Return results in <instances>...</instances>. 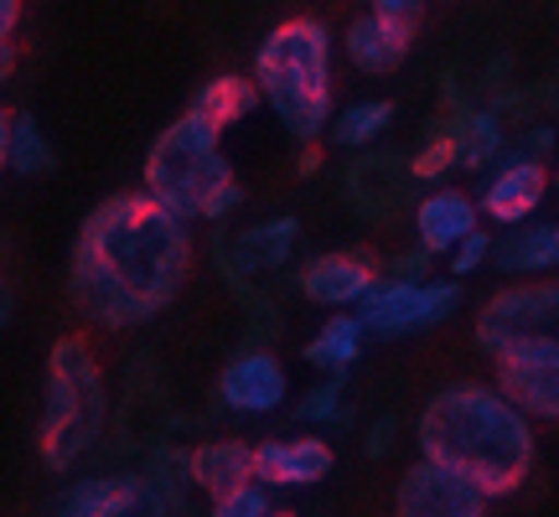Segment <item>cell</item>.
<instances>
[{"mask_svg":"<svg viewBox=\"0 0 559 517\" xmlns=\"http://www.w3.org/2000/svg\"><path fill=\"white\" fill-rule=\"evenodd\" d=\"M451 135H456V166H466V171H481L487 160L502 151V120L498 109H466V115H456V124H451Z\"/></svg>","mask_w":559,"mask_h":517,"instance_id":"22","label":"cell"},{"mask_svg":"<svg viewBox=\"0 0 559 517\" xmlns=\"http://www.w3.org/2000/svg\"><path fill=\"white\" fill-rule=\"evenodd\" d=\"M362 358V326L358 316H332L317 337L306 341V362H317L326 373H347Z\"/></svg>","mask_w":559,"mask_h":517,"instance_id":"23","label":"cell"},{"mask_svg":"<svg viewBox=\"0 0 559 517\" xmlns=\"http://www.w3.org/2000/svg\"><path fill=\"white\" fill-rule=\"evenodd\" d=\"M534 151H539V160L555 151V130H549V124H539V130H534Z\"/></svg>","mask_w":559,"mask_h":517,"instance_id":"37","label":"cell"},{"mask_svg":"<svg viewBox=\"0 0 559 517\" xmlns=\"http://www.w3.org/2000/svg\"><path fill=\"white\" fill-rule=\"evenodd\" d=\"M445 269H451V279H472L492 258V239H487V228H472V233H461L451 249H445Z\"/></svg>","mask_w":559,"mask_h":517,"instance_id":"27","label":"cell"},{"mask_svg":"<svg viewBox=\"0 0 559 517\" xmlns=\"http://www.w3.org/2000/svg\"><path fill=\"white\" fill-rule=\"evenodd\" d=\"M254 104H260V88H254V79H239V73H218V79H207L198 88V115H207V120L218 124H234L243 120V115H254Z\"/></svg>","mask_w":559,"mask_h":517,"instance_id":"21","label":"cell"},{"mask_svg":"<svg viewBox=\"0 0 559 517\" xmlns=\"http://www.w3.org/2000/svg\"><path fill=\"white\" fill-rule=\"evenodd\" d=\"M409 166H400L394 156H368L362 166L347 171V202L358 207L362 218H394L409 202Z\"/></svg>","mask_w":559,"mask_h":517,"instance_id":"14","label":"cell"},{"mask_svg":"<svg viewBox=\"0 0 559 517\" xmlns=\"http://www.w3.org/2000/svg\"><path fill=\"white\" fill-rule=\"evenodd\" d=\"M394 269H400V275H394V279H425V269H430V249H419V254L400 258Z\"/></svg>","mask_w":559,"mask_h":517,"instance_id":"32","label":"cell"},{"mask_svg":"<svg viewBox=\"0 0 559 517\" xmlns=\"http://www.w3.org/2000/svg\"><path fill=\"white\" fill-rule=\"evenodd\" d=\"M218 124L187 109L156 135L151 156H145V197H156L171 218L181 223H223L243 202L239 177L228 156L218 151Z\"/></svg>","mask_w":559,"mask_h":517,"instance_id":"3","label":"cell"},{"mask_svg":"<svg viewBox=\"0 0 559 517\" xmlns=\"http://www.w3.org/2000/svg\"><path fill=\"white\" fill-rule=\"evenodd\" d=\"M373 285V269L358 254H317L300 269V296L317 305H358V296Z\"/></svg>","mask_w":559,"mask_h":517,"instance_id":"15","label":"cell"},{"mask_svg":"<svg viewBox=\"0 0 559 517\" xmlns=\"http://www.w3.org/2000/svg\"><path fill=\"white\" fill-rule=\"evenodd\" d=\"M559 326V290L544 279V285H508L487 300L481 311L477 337L492 358H508V352H528V347H549Z\"/></svg>","mask_w":559,"mask_h":517,"instance_id":"7","label":"cell"},{"mask_svg":"<svg viewBox=\"0 0 559 517\" xmlns=\"http://www.w3.org/2000/svg\"><path fill=\"white\" fill-rule=\"evenodd\" d=\"M218 394L239 414H275L285 404V368H280L275 352H243L223 368Z\"/></svg>","mask_w":559,"mask_h":517,"instance_id":"11","label":"cell"},{"mask_svg":"<svg viewBox=\"0 0 559 517\" xmlns=\"http://www.w3.org/2000/svg\"><path fill=\"white\" fill-rule=\"evenodd\" d=\"M16 73V47H11V37H0V83Z\"/></svg>","mask_w":559,"mask_h":517,"instance_id":"35","label":"cell"},{"mask_svg":"<svg viewBox=\"0 0 559 517\" xmlns=\"http://www.w3.org/2000/svg\"><path fill=\"white\" fill-rule=\"evenodd\" d=\"M21 21V0H0V37H11Z\"/></svg>","mask_w":559,"mask_h":517,"instance_id":"34","label":"cell"},{"mask_svg":"<svg viewBox=\"0 0 559 517\" xmlns=\"http://www.w3.org/2000/svg\"><path fill=\"white\" fill-rule=\"evenodd\" d=\"M492 368H498V394L508 398V404H519L528 419L559 414V341L492 358Z\"/></svg>","mask_w":559,"mask_h":517,"instance_id":"8","label":"cell"},{"mask_svg":"<svg viewBox=\"0 0 559 517\" xmlns=\"http://www.w3.org/2000/svg\"><path fill=\"white\" fill-rule=\"evenodd\" d=\"M373 11H383V16L419 21V11H425V0H373Z\"/></svg>","mask_w":559,"mask_h":517,"instance_id":"31","label":"cell"},{"mask_svg":"<svg viewBox=\"0 0 559 517\" xmlns=\"http://www.w3.org/2000/svg\"><path fill=\"white\" fill-rule=\"evenodd\" d=\"M358 326L373 337H415L456 316L461 279H373L358 296Z\"/></svg>","mask_w":559,"mask_h":517,"instance_id":"6","label":"cell"},{"mask_svg":"<svg viewBox=\"0 0 559 517\" xmlns=\"http://www.w3.org/2000/svg\"><path fill=\"white\" fill-rule=\"evenodd\" d=\"M389 445H394V419H379L373 435H368V460H383L389 456Z\"/></svg>","mask_w":559,"mask_h":517,"instance_id":"30","label":"cell"},{"mask_svg":"<svg viewBox=\"0 0 559 517\" xmlns=\"http://www.w3.org/2000/svg\"><path fill=\"white\" fill-rule=\"evenodd\" d=\"M68 517H124L145 507V481L140 477H88L58 502Z\"/></svg>","mask_w":559,"mask_h":517,"instance_id":"19","label":"cell"},{"mask_svg":"<svg viewBox=\"0 0 559 517\" xmlns=\"http://www.w3.org/2000/svg\"><path fill=\"white\" fill-rule=\"evenodd\" d=\"M181 466H187V481L202 486L207 497H223V492H234L239 481L254 477V456H249L243 440H207V445H198Z\"/></svg>","mask_w":559,"mask_h":517,"instance_id":"17","label":"cell"},{"mask_svg":"<svg viewBox=\"0 0 559 517\" xmlns=\"http://www.w3.org/2000/svg\"><path fill=\"white\" fill-rule=\"evenodd\" d=\"M492 254H498V264L508 269V275H539V269H555V258H559L555 223H539V228H519V223H513V233H508Z\"/></svg>","mask_w":559,"mask_h":517,"instance_id":"20","label":"cell"},{"mask_svg":"<svg viewBox=\"0 0 559 517\" xmlns=\"http://www.w3.org/2000/svg\"><path fill=\"white\" fill-rule=\"evenodd\" d=\"M300 145H306V151L296 156V171L300 177H317L321 171V145H311V140H300Z\"/></svg>","mask_w":559,"mask_h":517,"instance_id":"33","label":"cell"},{"mask_svg":"<svg viewBox=\"0 0 559 517\" xmlns=\"http://www.w3.org/2000/svg\"><path fill=\"white\" fill-rule=\"evenodd\" d=\"M5 135H11V109L0 104V171H5Z\"/></svg>","mask_w":559,"mask_h":517,"instance_id":"38","label":"cell"},{"mask_svg":"<svg viewBox=\"0 0 559 517\" xmlns=\"http://www.w3.org/2000/svg\"><path fill=\"white\" fill-rule=\"evenodd\" d=\"M249 456H254V481L264 486H317L332 471V445L317 435L264 440V445H249Z\"/></svg>","mask_w":559,"mask_h":517,"instance_id":"10","label":"cell"},{"mask_svg":"<svg viewBox=\"0 0 559 517\" xmlns=\"http://www.w3.org/2000/svg\"><path fill=\"white\" fill-rule=\"evenodd\" d=\"M109 419V394H104V373L94 352L83 341L62 337L47 358V404H41V460L52 471H73V460H83L104 435Z\"/></svg>","mask_w":559,"mask_h":517,"instance_id":"5","label":"cell"},{"mask_svg":"<svg viewBox=\"0 0 559 517\" xmlns=\"http://www.w3.org/2000/svg\"><path fill=\"white\" fill-rule=\"evenodd\" d=\"M296 239H300L296 218L254 223V228H243L239 239L228 243V264L239 275H275V269H285V258L296 254Z\"/></svg>","mask_w":559,"mask_h":517,"instance_id":"16","label":"cell"},{"mask_svg":"<svg viewBox=\"0 0 559 517\" xmlns=\"http://www.w3.org/2000/svg\"><path fill=\"white\" fill-rule=\"evenodd\" d=\"M477 228V202L461 197V192H430V197L415 207V233H419V249H430V254H445L461 233H472Z\"/></svg>","mask_w":559,"mask_h":517,"instance_id":"18","label":"cell"},{"mask_svg":"<svg viewBox=\"0 0 559 517\" xmlns=\"http://www.w3.org/2000/svg\"><path fill=\"white\" fill-rule=\"evenodd\" d=\"M192 269V233L156 197L124 192L99 202L73 243L68 296L109 332L160 316L181 296Z\"/></svg>","mask_w":559,"mask_h":517,"instance_id":"1","label":"cell"},{"mask_svg":"<svg viewBox=\"0 0 559 517\" xmlns=\"http://www.w3.org/2000/svg\"><path fill=\"white\" fill-rule=\"evenodd\" d=\"M296 414L300 419H311V424H332V419L342 414V378H332V383H321V388H311V394L296 404Z\"/></svg>","mask_w":559,"mask_h":517,"instance_id":"29","label":"cell"},{"mask_svg":"<svg viewBox=\"0 0 559 517\" xmlns=\"http://www.w3.org/2000/svg\"><path fill=\"white\" fill-rule=\"evenodd\" d=\"M11 311H16V296H11V279L0 275V326L11 321Z\"/></svg>","mask_w":559,"mask_h":517,"instance_id":"36","label":"cell"},{"mask_svg":"<svg viewBox=\"0 0 559 517\" xmlns=\"http://www.w3.org/2000/svg\"><path fill=\"white\" fill-rule=\"evenodd\" d=\"M544 160H513V166H502L498 177L487 181V192H481V213L502 228H513V223H528V213L544 202Z\"/></svg>","mask_w":559,"mask_h":517,"instance_id":"13","label":"cell"},{"mask_svg":"<svg viewBox=\"0 0 559 517\" xmlns=\"http://www.w3.org/2000/svg\"><path fill=\"white\" fill-rule=\"evenodd\" d=\"M254 88L296 140H317L332 120V32L326 21H280L254 52Z\"/></svg>","mask_w":559,"mask_h":517,"instance_id":"4","label":"cell"},{"mask_svg":"<svg viewBox=\"0 0 559 517\" xmlns=\"http://www.w3.org/2000/svg\"><path fill=\"white\" fill-rule=\"evenodd\" d=\"M342 41H347V58L358 62L362 73H394L404 62V52H409V41H415V21L362 11Z\"/></svg>","mask_w":559,"mask_h":517,"instance_id":"12","label":"cell"},{"mask_svg":"<svg viewBox=\"0 0 559 517\" xmlns=\"http://www.w3.org/2000/svg\"><path fill=\"white\" fill-rule=\"evenodd\" d=\"M394 124V104L389 99H362V104H347L337 120H332V140L347 145V151H362V145H373Z\"/></svg>","mask_w":559,"mask_h":517,"instance_id":"24","label":"cell"},{"mask_svg":"<svg viewBox=\"0 0 559 517\" xmlns=\"http://www.w3.org/2000/svg\"><path fill=\"white\" fill-rule=\"evenodd\" d=\"M270 513V486L264 481H239L234 492H223V497H213V517H264Z\"/></svg>","mask_w":559,"mask_h":517,"instance_id":"26","label":"cell"},{"mask_svg":"<svg viewBox=\"0 0 559 517\" xmlns=\"http://www.w3.org/2000/svg\"><path fill=\"white\" fill-rule=\"evenodd\" d=\"M451 166H456V135H451V130H440V135L430 140L415 160H409V177H415V181H436V177H445Z\"/></svg>","mask_w":559,"mask_h":517,"instance_id":"28","label":"cell"},{"mask_svg":"<svg viewBox=\"0 0 559 517\" xmlns=\"http://www.w3.org/2000/svg\"><path fill=\"white\" fill-rule=\"evenodd\" d=\"M419 456L472 481L481 497H508L528 481L534 466V430L519 404L481 383L440 388L419 414Z\"/></svg>","mask_w":559,"mask_h":517,"instance_id":"2","label":"cell"},{"mask_svg":"<svg viewBox=\"0 0 559 517\" xmlns=\"http://www.w3.org/2000/svg\"><path fill=\"white\" fill-rule=\"evenodd\" d=\"M5 166L21 177H41L52 171V145L41 135V124L32 115H11V135H5Z\"/></svg>","mask_w":559,"mask_h":517,"instance_id":"25","label":"cell"},{"mask_svg":"<svg viewBox=\"0 0 559 517\" xmlns=\"http://www.w3.org/2000/svg\"><path fill=\"white\" fill-rule=\"evenodd\" d=\"M487 507L472 481H461L456 471H445L436 460L409 466L400 481V513L404 517H477Z\"/></svg>","mask_w":559,"mask_h":517,"instance_id":"9","label":"cell"}]
</instances>
